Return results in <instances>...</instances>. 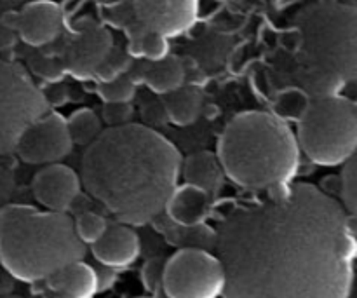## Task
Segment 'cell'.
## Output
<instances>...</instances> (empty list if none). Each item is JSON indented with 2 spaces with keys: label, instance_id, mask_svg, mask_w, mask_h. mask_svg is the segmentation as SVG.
<instances>
[{
  "label": "cell",
  "instance_id": "cell-1",
  "mask_svg": "<svg viewBox=\"0 0 357 298\" xmlns=\"http://www.w3.org/2000/svg\"><path fill=\"white\" fill-rule=\"evenodd\" d=\"M215 232L223 298H351L354 216L314 185L237 206Z\"/></svg>",
  "mask_w": 357,
  "mask_h": 298
},
{
  "label": "cell",
  "instance_id": "cell-2",
  "mask_svg": "<svg viewBox=\"0 0 357 298\" xmlns=\"http://www.w3.org/2000/svg\"><path fill=\"white\" fill-rule=\"evenodd\" d=\"M181 154L149 126L124 124L103 129L84 152L80 184L115 216L138 227L164 213L178 187Z\"/></svg>",
  "mask_w": 357,
  "mask_h": 298
},
{
  "label": "cell",
  "instance_id": "cell-3",
  "mask_svg": "<svg viewBox=\"0 0 357 298\" xmlns=\"http://www.w3.org/2000/svg\"><path fill=\"white\" fill-rule=\"evenodd\" d=\"M357 73V13L338 0L305 7L293 27V47L275 65L279 84L309 98L338 94Z\"/></svg>",
  "mask_w": 357,
  "mask_h": 298
},
{
  "label": "cell",
  "instance_id": "cell-4",
  "mask_svg": "<svg viewBox=\"0 0 357 298\" xmlns=\"http://www.w3.org/2000/svg\"><path fill=\"white\" fill-rule=\"evenodd\" d=\"M218 159L225 177L246 191L288 187L300 167L296 136L282 119L267 112H243L220 136Z\"/></svg>",
  "mask_w": 357,
  "mask_h": 298
},
{
  "label": "cell",
  "instance_id": "cell-5",
  "mask_svg": "<svg viewBox=\"0 0 357 298\" xmlns=\"http://www.w3.org/2000/svg\"><path fill=\"white\" fill-rule=\"evenodd\" d=\"M84 257L86 244L66 213L40 211L26 204L0 208V265L17 281L44 283Z\"/></svg>",
  "mask_w": 357,
  "mask_h": 298
},
{
  "label": "cell",
  "instance_id": "cell-6",
  "mask_svg": "<svg viewBox=\"0 0 357 298\" xmlns=\"http://www.w3.org/2000/svg\"><path fill=\"white\" fill-rule=\"evenodd\" d=\"M298 147L314 164L342 166L356 154L357 108L340 94L310 98L298 119Z\"/></svg>",
  "mask_w": 357,
  "mask_h": 298
},
{
  "label": "cell",
  "instance_id": "cell-7",
  "mask_svg": "<svg viewBox=\"0 0 357 298\" xmlns=\"http://www.w3.org/2000/svg\"><path fill=\"white\" fill-rule=\"evenodd\" d=\"M45 112L44 91L20 65L0 59V156L14 154L24 129Z\"/></svg>",
  "mask_w": 357,
  "mask_h": 298
},
{
  "label": "cell",
  "instance_id": "cell-8",
  "mask_svg": "<svg viewBox=\"0 0 357 298\" xmlns=\"http://www.w3.org/2000/svg\"><path fill=\"white\" fill-rule=\"evenodd\" d=\"M225 271L211 251L185 248L164 264L162 292L167 298H220Z\"/></svg>",
  "mask_w": 357,
  "mask_h": 298
},
{
  "label": "cell",
  "instance_id": "cell-9",
  "mask_svg": "<svg viewBox=\"0 0 357 298\" xmlns=\"http://www.w3.org/2000/svg\"><path fill=\"white\" fill-rule=\"evenodd\" d=\"M72 149L66 119L58 112H45L24 129L14 154L26 164H54L65 159Z\"/></svg>",
  "mask_w": 357,
  "mask_h": 298
},
{
  "label": "cell",
  "instance_id": "cell-10",
  "mask_svg": "<svg viewBox=\"0 0 357 298\" xmlns=\"http://www.w3.org/2000/svg\"><path fill=\"white\" fill-rule=\"evenodd\" d=\"M114 49L110 31L98 23H84L66 42L61 59L65 72L77 79H91Z\"/></svg>",
  "mask_w": 357,
  "mask_h": 298
},
{
  "label": "cell",
  "instance_id": "cell-11",
  "mask_svg": "<svg viewBox=\"0 0 357 298\" xmlns=\"http://www.w3.org/2000/svg\"><path fill=\"white\" fill-rule=\"evenodd\" d=\"M131 9L146 30L174 38L197 23L199 0H132Z\"/></svg>",
  "mask_w": 357,
  "mask_h": 298
},
{
  "label": "cell",
  "instance_id": "cell-12",
  "mask_svg": "<svg viewBox=\"0 0 357 298\" xmlns=\"http://www.w3.org/2000/svg\"><path fill=\"white\" fill-rule=\"evenodd\" d=\"M80 178L65 164H47L31 180V192L47 211L66 213L80 195Z\"/></svg>",
  "mask_w": 357,
  "mask_h": 298
},
{
  "label": "cell",
  "instance_id": "cell-13",
  "mask_svg": "<svg viewBox=\"0 0 357 298\" xmlns=\"http://www.w3.org/2000/svg\"><path fill=\"white\" fill-rule=\"evenodd\" d=\"M65 16L63 9L51 0H33L28 2L16 14L14 28L21 40L31 47H44L52 44L61 35Z\"/></svg>",
  "mask_w": 357,
  "mask_h": 298
},
{
  "label": "cell",
  "instance_id": "cell-14",
  "mask_svg": "<svg viewBox=\"0 0 357 298\" xmlns=\"http://www.w3.org/2000/svg\"><path fill=\"white\" fill-rule=\"evenodd\" d=\"M93 246V255L101 265L115 271L129 267L138 260L142 253V243L131 225L122 222H108L103 236Z\"/></svg>",
  "mask_w": 357,
  "mask_h": 298
},
{
  "label": "cell",
  "instance_id": "cell-15",
  "mask_svg": "<svg viewBox=\"0 0 357 298\" xmlns=\"http://www.w3.org/2000/svg\"><path fill=\"white\" fill-rule=\"evenodd\" d=\"M213 199L215 198H211L208 192L185 184L171 192L164 206V215L180 225H199L211 215Z\"/></svg>",
  "mask_w": 357,
  "mask_h": 298
},
{
  "label": "cell",
  "instance_id": "cell-16",
  "mask_svg": "<svg viewBox=\"0 0 357 298\" xmlns=\"http://www.w3.org/2000/svg\"><path fill=\"white\" fill-rule=\"evenodd\" d=\"M45 288L54 293H66L75 298H94L98 295L96 271L82 260L65 265L44 281Z\"/></svg>",
  "mask_w": 357,
  "mask_h": 298
},
{
  "label": "cell",
  "instance_id": "cell-17",
  "mask_svg": "<svg viewBox=\"0 0 357 298\" xmlns=\"http://www.w3.org/2000/svg\"><path fill=\"white\" fill-rule=\"evenodd\" d=\"M181 174L188 185L201 188L208 192L211 198H215L223 187L225 181V171L218 156L213 152H197L192 154L188 159L181 161Z\"/></svg>",
  "mask_w": 357,
  "mask_h": 298
},
{
  "label": "cell",
  "instance_id": "cell-18",
  "mask_svg": "<svg viewBox=\"0 0 357 298\" xmlns=\"http://www.w3.org/2000/svg\"><path fill=\"white\" fill-rule=\"evenodd\" d=\"M150 223L155 225V229L166 237V241L173 246L185 250V248H195V250L215 251L216 232L211 227L199 223V225H180L173 220L167 218L164 213L152 220Z\"/></svg>",
  "mask_w": 357,
  "mask_h": 298
},
{
  "label": "cell",
  "instance_id": "cell-19",
  "mask_svg": "<svg viewBox=\"0 0 357 298\" xmlns=\"http://www.w3.org/2000/svg\"><path fill=\"white\" fill-rule=\"evenodd\" d=\"M142 82L153 93L167 94L185 84V66L174 56H166L159 61H146L142 65Z\"/></svg>",
  "mask_w": 357,
  "mask_h": 298
},
{
  "label": "cell",
  "instance_id": "cell-20",
  "mask_svg": "<svg viewBox=\"0 0 357 298\" xmlns=\"http://www.w3.org/2000/svg\"><path fill=\"white\" fill-rule=\"evenodd\" d=\"M164 110L167 121L176 126H190L197 121L202 110V93L197 87L181 86L173 93L164 94Z\"/></svg>",
  "mask_w": 357,
  "mask_h": 298
},
{
  "label": "cell",
  "instance_id": "cell-21",
  "mask_svg": "<svg viewBox=\"0 0 357 298\" xmlns=\"http://www.w3.org/2000/svg\"><path fill=\"white\" fill-rule=\"evenodd\" d=\"M66 126H68L72 143L80 147L91 145L103 133L101 119L91 108H80V110L73 112L66 121Z\"/></svg>",
  "mask_w": 357,
  "mask_h": 298
},
{
  "label": "cell",
  "instance_id": "cell-22",
  "mask_svg": "<svg viewBox=\"0 0 357 298\" xmlns=\"http://www.w3.org/2000/svg\"><path fill=\"white\" fill-rule=\"evenodd\" d=\"M138 82L128 72L121 73L108 82L98 84V94L105 103H129L135 98Z\"/></svg>",
  "mask_w": 357,
  "mask_h": 298
},
{
  "label": "cell",
  "instance_id": "cell-23",
  "mask_svg": "<svg viewBox=\"0 0 357 298\" xmlns=\"http://www.w3.org/2000/svg\"><path fill=\"white\" fill-rule=\"evenodd\" d=\"M75 232L84 244H94L105 234L108 220L96 211H82L73 220Z\"/></svg>",
  "mask_w": 357,
  "mask_h": 298
},
{
  "label": "cell",
  "instance_id": "cell-24",
  "mask_svg": "<svg viewBox=\"0 0 357 298\" xmlns=\"http://www.w3.org/2000/svg\"><path fill=\"white\" fill-rule=\"evenodd\" d=\"M344 171L340 174V181H338V192L344 201V209L351 216H356L357 209V178H356V159L354 156L349 161H345Z\"/></svg>",
  "mask_w": 357,
  "mask_h": 298
},
{
  "label": "cell",
  "instance_id": "cell-25",
  "mask_svg": "<svg viewBox=\"0 0 357 298\" xmlns=\"http://www.w3.org/2000/svg\"><path fill=\"white\" fill-rule=\"evenodd\" d=\"M309 101L310 98L303 91L295 89V87H286L284 93L279 96L278 117L282 121L284 119H300Z\"/></svg>",
  "mask_w": 357,
  "mask_h": 298
},
{
  "label": "cell",
  "instance_id": "cell-26",
  "mask_svg": "<svg viewBox=\"0 0 357 298\" xmlns=\"http://www.w3.org/2000/svg\"><path fill=\"white\" fill-rule=\"evenodd\" d=\"M169 38L162 37L159 33L145 30V33L139 38L138 58H145L146 61H159V59L169 56Z\"/></svg>",
  "mask_w": 357,
  "mask_h": 298
},
{
  "label": "cell",
  "instance_id": "cell-27",
  "mask_svg": "<svg viewBox=\"0 0 357 298\" xmlns=\"http://www.w3.org/2000/svg\"><path fill=\"white\" fill-rule=\"evenodd\" d=\"M129 66H131V59H129V54H124V52H117L115 49H112V52L108 54V58L101 63L100 68L96 70V75L100 79V82H108V80L115 79L121 73L128 72Z\"/></svg>",
  "mask_w": 357,
  "mask_h": 298
},
{
  "label": "cell",
  "instance_id": "cell-28",
  "mask_svg": "<svg viewBox=\"0 0 357 298\" xmlns=\"http://www.w3.org/2000/svg\"><path fill=\"white\" fill-rule=\"evenodd\" d=\"M164 264H166V260H162V258H150V260L143 265V286H145L146 292L153 293V295H159V292H162Z\"/></svg>",
  "mask_w": 357,
  "mask_h": 298
},
{
  "label": "cell",
  "instance_id": "cell-29",
  "mask_svg": "<svg viewBox=\"0 0 357 298\" xmlns=\"http://www.w3.org/2000/svg\"><path fill=\"white\" fill-rule=\"evenodd\" d=\"M31 70L37 73L38 77L45 80H51V82H56L63 77L65 73V68H63L61 59L49 58V56H35L31 58Z\"/></svg>",
  "mask_w": 357,
  "mask_h": 298
},
{
  "label": "cell",
  "instance_id": "cell-30",
  "mask_svg": "<svg viewBox=\"0 0 357 298\" xmlns=\"http://www.w3.org/2000/svg\"><path fill=\"white\" fill-rule=\"evenodd\" d=\"M16 191V174L14 166L7 159L0 157V208L9 204Z\"/></svg>",
  "mask_w": 357,
  "mask_h": 298
},
{
  "label": "cell",
  "instance_id": "cell-31",
  "mask_svg": "<svg viewBox=\"0 0 357 298\" xmlns=\"http://www.w3.org/2000/svg\"><path fill=\"white\" fill-rule=\"evenodd\" d=\"M132 117L131 103H107L103 107V121L110 124V128L129 124Z\"/></svg>",
  "mask_w": 357,
  "mask_h": 298
},
{
  "label": "cell",
  "instance_id": "cell-32",
  "mask_svg": "<svg viewBox=\"0 0 357 298\" xmlns=\"http://www.w3.org/2000/svg\"><path fill=\"white\" fill-rule=\"evenodd\" d=\"M94 271H96L98 278V293L105 292V290H110L114 286L115 279H117V271L115 269L101 265L100 269H94Z\"/></svg>",
  "mask_w": 357,
  "mask_h": 298
},
{
  "label": "cell",
  "instance_id": "cell-33",
  "mask_svg": "<svg viewBox=\"0 0 357 298\" xmlns=\"http://www.w3.org/2000/svg\"><path fill=\"white\" fill-rule=\"evenodd\" d=\"M14 288V278L7 271L0 267V297L9 295Z\"/></svg>",
  "mask_w": 357,
  "mask_h": 298
},
{
  "label": "cell",
  "instance_id": "cell-34",
  "mask_svg": "<svg viewBox=\"0 0 357 298\" xmlns=\"http://www.w3.org/2000/svg\"><path fill=\"white\" fill-rule=\"evenodd\" d=\"M52 298H75V297L66 295V293H54V297H52Z\"/></svg>",
  "mask_w": 357,
  "mask_h": 298
},
{
  "label": "cell",
  "instance_id": "cell-35",
  "mask_svg": "<svg viewBox=\"0 0 357 298\" xmlns=\"http://www.w3.org/2000/svg\"><path fill=\"white\" fill-rule=\"evenodd\" d=\"M0 298H21V297H17V295H13V293H9V295H2Z\"/></svg>",
  "mask_w": 357,
  "mask_h": 298
},
{
  "label": "cell",
  "instance_id": "cell-36",
  "mask_svg": "<svg viewBox=\"0 0 357 298\" xmlns=\"http://www.w3.org/2000/svg\"><path fill=\"white\" fill-rule=\"evenodd\" d=\"M222 2H236V0H222Z\"/></svg>",
  "mask_w": 357,
  "mask_h": 298
},
{
  "label": "cell",
  "instance_id": "cell-37",
  "mask_svg": "<svg viewBox=\"0 0 357 298\" xmlns=\"http://www.w3.org/2000/svg\"><path fill=\"white\" fill-rule=\"evenodd\" d=\"M0 267H2V265H0Z\"/></svg>",
  "mask_w": 357,
  "mask_h": 298
}]
</instances>
